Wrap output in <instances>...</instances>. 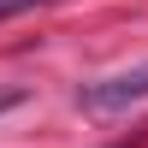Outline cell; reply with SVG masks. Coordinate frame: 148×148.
Wrapping results in <instances>:
<instances>
[{
  "label": "cell",
  "instance_id": "obj_1",
  "mask_svg": "<svg viewBox=\"0 0 148 148\" xmlns=\"http://www.w3.org/2000/svg\"><path fill=\"white\" fill-rule=\"evenodd\" d=\"M136 101H148V65L113 71V77L77 89V107H83V113H125V107H136Z\"/></svg>",
  "mask_w": 148,
  "mask_h": 148
},
{
  "label": "cell",
  "instance_id": "obj_2",
  "mask_svg": "<svg viewBox=\"0 0 148 148\" xmlns=\"http://www.w3.org/2000/svg\"><path fill=\"white\" fill-rule=\"evenodd\" d=\"M36 6H53V0H0V18H18V12H36Z\"/></svg>",
  "mask_w": 148,
  "mask_h": 148
}]
</instances>
